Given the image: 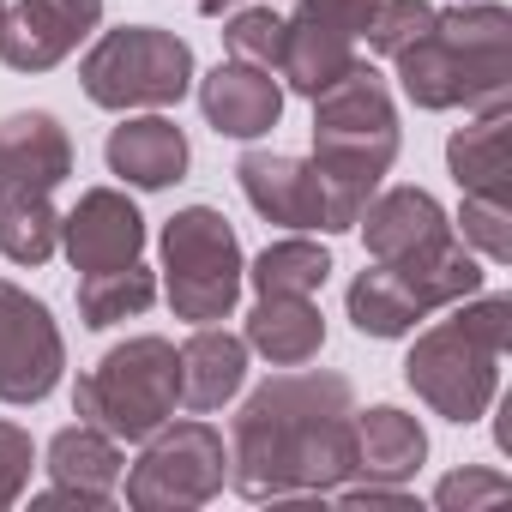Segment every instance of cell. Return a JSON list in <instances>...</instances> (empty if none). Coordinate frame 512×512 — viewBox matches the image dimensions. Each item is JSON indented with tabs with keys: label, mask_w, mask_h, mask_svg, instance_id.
Segmentation results:
<instances>
[{
	"label": "cell",
	"mask_w": 512,
	"mask_h": 512,
	"mask_svg": "<svg viewBox=\"0 0 512 512\" xmlns=\"http://www.w3.org/2000/svg\"><path fill=\"white\" fill-rule=\"evenodd\" d=\"M151 302H157V278H151L139 260H133V266H115V272L79 278V320H85L91 332L121 326V320H139Z\"/></svg>",
	"instance_id": "obj_26"
},
{
	"label": "cell",
	"mask_w": 512,
	"mask_h": 512,
	"mask_svg": "<svg viewBox=\"0 0 512 512\" xmlns=\"http://www.w3.org/2000/svg\"><path fill=\"white\" fill-rule=\"evenodd\" d=\"M241 272H247L241 241L223 211L187 205L163 223V290H169L175 320H187V326L229 320V308L241 296Z\"/></svg>",
	"instance_id": "obj_7"
},
{
	"label": "cell",
	"mask_w": 512,
	"mask_h": 512,
	"mask_svg": "<svg viewBox=\"0 0 512 512\" xmlns=\"http://www.w3.org/2000/svg\"><path fill=\"white\" fill-rule=\"evenodd\" d=\"M103 151H109V169H115L121 181L145 187V193H157V187H169V181L187 175V133H181L175 121H163V115L121 121Z\"/></svg>",
	"instance_id": "obj_19"
},
{
	"label": "cell",
	"mask_w": 512,
	"mask_h": 512,
	"mask_svg": "<svg viewBox=\"0 0 512 512\" xmlns=\"http://www.w3.org/2000/svg\"><path fill=\"white\" fill-rule=\"evenodd\" d=\"M476 290H482V266H476V253L452 235L434 253L374 260L350 284L344 308H350L362 338H404V332H416V320H428L434 308H452V302H464Z\"/></svg>",
	"instance_id": "obj_5"
},
{
	"label": "cell",
	"mask_w": 512,
	"mask_h": 512,
	"mask_svg": "<svg viewBox=\"0 0 512 512\" xmlns=\"http://www.w3.org/2000/svg\"><path fill=\"white\" fill-rule=\"evenodd\" d=\"M247 205L260 211L266 223L284 229H326V193L308 157H284V151H247L235 163Z\"/></svg>",
	"instance_id": "obj_15"
},
{
	"label": "cell",
	"mask_w": 512,
	"mask_h": 512,
	"mask_svg": "<svg viewBox=\"0 0 512 512\" xmlns=\"http://www.w3.org/2000/svg\"><path fill=\"white\" fill-rule=\"evenodd\" d=\"M181 404V356L169 338H127L73 386L79 422H97L115 440L157 434Z\"/></svg>",
	"instance_id": "obj_6"
},
{
	"label": "cell",
	"mask_w": 512,
	"mask_h": 512,
	"mask_svg": "<svg viewBox=\"0 0 512 512\" xmlns=\"http://www.w3.org/2000/svg\"><path fill=\"white\" fill-rule=\"evenodd\" d=\"M434 13H440V7H428V0H380L362 37H368L374 55H398V49H410V43L434 25Z\"/></svg>",
	"instance_id": "obj_29"
},
{
	"label": "cell",
	"mask_w": 512,
	"mask_h": 512,
	"mask_svg": "<svg viewBox=\"0 0 512 512\" xmlns=\"http://www.w3.org/2000/svg\"><path fill=\"white\" fill-rule=\"evenodd\" d=\"M356 476V392L344 374H272L229 428V482L247 500L332 494Z\"/></svg>",
	"instance_id": "obj_1"
},
{
	"label": "cell",
	"mask_w": 512,
	"mask_h": 512,
	"mask_svg": "<svg viewBox=\"0 0 512 512\" xmlns=\"http://www.w3.org/2000/svg\"><path fill=\"white\" fill-rule=\"evenodd\" d=\"M31 464H37V446L19 422H0V512H7L25 488H31Z\"/></svg>",
	"instance_id": "obj_30"
},
{
	"label": "cell",
	"mask_w": 512,
	"mask_h": 512,
	"mask_svg": "<svg viewBox=\"0 0 512 512\" xmlns=\"http://www.w3.org/2000/svg\"><path fill=\"white\" fill-rule=\"evenodd\" d=\"M506 127H512V103L506 109H476V121L446 139V163H452V181L464 193H482V199H506L512 193Z\"/></svg>",
	"instance_id": "obj_23"
},
{
	"label": "cell",
	"mask_w": 512,
	"mask_h": 512,
	"mask_svg": "<svg viewBox=\"0 0 512 512\" xmlns=\"http://www.w3.org/2000/svg\"><path fill=\"white\" fill-rule=\"evenodd\" d=\"M374 7L380 0H296V13L284 19L278 79L314 103L332 79H344L356 67V43H362Z\"/></svg>",
	"instance_id": "obj_10"
},
{
	"label": "cell",
	"mask_w": 512,
	"mask_h": 512,
	"mask_svg": "<svg viewBox=\"0 0 512 512\" xmlns=\"http://www.w3.org/2000/svg\"><path fill=\"white\" fill-rule=\"evenodd\" d=\"M416 109H506L512 103V13L494 0H458L452 13L392 55Z\"/></svg>",
	"instance_id": "obj_2"
},
{
	"label": "cell",
	"mask_w": 512,
	"mask_h": 512,
	"mask_svg": "<svg viewBox=\"0 0 512 512\" xmlns=\"http://www.w3.org/2000/svg\"><path fill=\"white\" fill-rule=\"evenodd\" d=\"M223 49H229V61H253V67L278 73V61H284V19L272 7H241L223 25Z\"/></svg>",
	"instance_id": "obj_27"
},
{
	"label": "cell",
	"mask_w": 512,
	"mask_h": 512,
	"mask_svg": "<svg viewBox=\"0 0 512 512\" xmlns=\"http://www.w3.org/2000/svg\"><path fill=\"white\" fill-rule=\"evenodd\" d=\"M428 458V434L416 416H404L398 404H374L356 410V476L368 482H410Z\"/></svg>",
	"instance_id": "obj_21"
},
{
	"label": "cell",
	"mask_w": 512,
	"mask_h": 512,
	"mask_svg": "<svg viewBox=\"0 0 512 512\" xmlns=\"http://www.w3.org/2000/svg\"><path fill=\"white\" fill-rule=\"evenodd\" d=\"M175 356H181V404L187 410H223L247 380V338H235L223 326H193V338Z\"/></svg>",
	"instance_id": "obj_20"
},
{
	"label": "cell",
	"mask_w": 512,
	"mask_h": 512,
	"mask_svg": "<svg viewBox=\"0 0 512 512\" xmlns=\"http://www.w3.org/2000/svg\"><path fill=\"white\" fill-rule=\"evenodd\" d=\"M398 157V109L374 67H350L314 97V175L326 193V229H356L362 205L380 193V175Z\"/></svg>",
	"instance_id": "obj_3"
},
{
	"label": "cell",
	"mask_w": 512,
	"mask_h": 512,
	"mask_svg": "<svg viewBox=\"0 0 512 512\" xmlns=\"http://www.w3.org/2000/svg\"><path fill=\"white\" fill-rule=\"evenodd\" d=\"M43 470L55 476V488H43L37 506H109L115 488H121L127 458H121L115 434H103L97 422H73V428H61L49 440V464Z\"/></svg>",
	"instance_id": "obj_14"
},
{
	"label": "cell",
	"mask_w": 512,
	"mask_h": 512,
	"mask_svg": "<svg viewBox=\"0 0 512 512\" xmlns=\"http://www.w3.org/2000/svg\"><path fill=\"white\" fill-rule=\"evenodd\" d=\"M356 223H362V235H368V253H374V260H410V253H434V247H446V241L458 235L452 217L440 211V199L422 193V187H386V193H374Z\"/></svg>",
	"instance_id": "obj_18"
},
{
	"label": "cell",
	"mask_w": 512,
	"mask_h": 512,
	"mask_svg": "<svg viewBox=\"0 0 512 512\" xmlns=\"http://www.w3.org/2000/svg\"><path fill=\"white\" fill-rule=\"evenodd\" d=\"M199 109L223 139H260L284 115V85L253 61H217L199 79Z\"/></svg>",
	"instance_id": "obj_17"
},
{
	"label": "cell",
	"mask_w": 512,
	"mask_h": 512,
	"mask_svg": "<svg viewBox=\"0 0 512 512\" xmlns=\"http://www.w3.org/2000/svg\"><path fill=\"white\" fill-rule=\"evenodd\" d=\"M506 494H512V482L494 476V470H458V476H446V482L434 488V500H440L446 512H470V506H482V500H506Z\"/></svg>",
	"instance_id": "obj_31"
},
{
	"label": "cell",
	"mask_w": 512,
	"mask_h": 512,
	"mask_svg": "<svg viewBox=\"0 0 512 512\" xmlns=\"http://www.w3.org/2000/svg\"><path fill=\"white\" fill-rule=\"evenodd\" d=\"M199 13H229V7H241V0H193Z\"/></svg>",
	"instance_id": "obj_32"
},
{
	"label": "cell",
	"mask_w": 512,
	"mask_h": 512,
	"mask_svg": "<svg viewBox=\"0 0 512 512\" xmlns=\"http://www.w3.org/2000/svg\"><path fill=\"white\" fill-rule=\"evenodd\" d=\"M506 344H512V296H464L452 320L428 326L410 344L404 380L434 416L476 422L494 404Z\"/></svg>",
	"instance_id": "obj_4"
},
{
	"label": "cell",
	"mask_w": 512,
	"mask_h": 512,
	"mask_svg": "<svg viewBox=\"0 0 512 512\" xmlns=\"http://www.w3.org/2000/svg\"><path fill=\"white\" fill-rule=\"evenodd\" d=\"M61 247H67V260H73L79 278L133 266L145 253V217H139V205L121 187H91L61 217Z\"/></svg>",
	"instance_id": "obj_13"
},
{
	"label": "cell",
	"mask_w": 512,
	"mask_h": 512,
	"mask_svg": "<svg viewBox=\"0 0 512 512\" xmlns=\"http://www.w3.org/2000/svg\"><path fill=\"white\" fill-rule=\"evenodd\" d=\"M61 247V211L55 193H7L0 199V253L13 266H43Z\"/></svg>",
	"instance_id": "obj_25"
},
{
	"label": "cell",
	"mask_w": 512,
	"mask_h": 512,
	"mask_svg": "<svg viewBox=\"0 0 512 512\" xmlns=\"http://www.w3.org/2000/svg\"><path fill=\"white\" fill-rule=\"evenodd\" d=\"M67 368V344L55 314L0 278V404H43L61 386Z\"/></svg>",
	"instance_id": "obj_11"
},
{
	"label": "cell",
	"mask_w": 512,
	"mask_h": 512,
	"mask_svg": "<svg viewBox=\"0 0 512 512\" xmlns=\"http://www.w3.org/2000/svg\"><path fill=\"white\" fill-rule=\"evenodd\" d=\"M79 85L97 109H169L187 97L193 85V49L175 37V31H157V25H121L109 37L91 43L85 67H79Z\"/></svg>",
	"instance_id": "obj_8"
},
{
	"label": "cell",
	"mask_w": 512,
	"mask_h": 512,
	"mask_svg": "<svg viewBox=\"0 0 512 512\" xmlns=\"http://www.w3.org/2000/svg\"><path fill=\"white\" fill-rule=\"evenodd\" d=\"M458 241L482 260H512V205L506 199H482V193H464V211H458Z\"/></svg>",
	"instance_id": "obj_28"
},
{
	"label": "cell",
	"mask_w": 512,
	"mask_h": 512,
	"mask_svg": "<svg viewBox=\"0 0 512 512\" xmlns=\"http://www.w3.org/2000/svg\"><path fill=\"white\" fill-rule=\"evenodd\" d=\"M326 278H332V253L320 241H308V235L272 241L260 260L241 272V284H253L260 296H320Z\"/></svg>",
	"instance_id": "obj_24"
},
{
	"label": "cell",
	"mask_w": 512,
	"mask_h": 512,
	"mask_svg": "<svg viewBox=\"0 0 512 512\" xmlns=\"http://www.w3.org/2000/svg\"><path fill=\"white\" fill-rule=\"evenodd\" d=\"M0 19H7V0H0Z\"/></svg>",
	"instance_id": "obj_33"
},
{
	"label": "cell",
	"mask_w": 512,
	"mask_h": 512,
	"mask_svg": "<svg viewBox=\"0 0 512 512\" xmlns=\"http://www.w3.org/2000/svg\"><path fill=\"white\" fill-rule=\"evenodd\" d=\"M73 175V139L55 115L19 109L0 121V199L7 193H55Z\"/></svg>",
	"instance_id": "obj_16"
},
{
	"label": "cell",
	"mask_w": 512,
	"mask_h": 512,
	"mask_svg": "<svg viewBox=\"0 0 512 512\" xmlns=\"http://www.w3.org/2000/svg\"><path fill=\"white\" fill-rule=\"evenodd\" d=\"M223 482H229L223 434L211 422H175L169 416L157 434H145V452L127 470V506H139V512H181V506L217 500Z\"/></svg>",
	"instance_id": "obj_9"
},
{
	"label": "cell",
	"mask_w": 512,
	"mask_h": 512,
	"mask_svg": "<svg viewBox=\"0 0 512 512\" xmlns=\"http://www.w3.org/2000/svg\"><path fill=\"white\" fill-rule=\"evenodd\" d=\"M103 25V0H13L0 19V61L13 73L61 67Z\"/></svg>",
	"instance_id": "obj_12"
},
{
	"label": "cell",
	"mask_w": 512,
	"mask_h": 512,
	"mask_svg": "<svg viewBox=\"0 0 512 512\" xmlns=\"http://www.w3.org/2000/svg\"><path fill=\"white\" fill-rule=\"evenodd\" d=\"M326 344V320L314 296H260V308L247 314V350H260L272 368H302Z\"/></svg>",
	"instance_id": "obj_22"
}]
</instances>
